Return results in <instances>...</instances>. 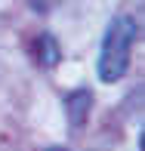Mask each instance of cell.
<instances>
[{"mask_svg":"<svg viewBox=\"0 0 145 151\" xmlns=\"http://www.w3.org/2000/svg\"><path fill=\"white\" fill-rule=\"evenodd\" d=\"M136 37H139V25L133 16H114L102 34L99 46V80L102 83H117L130 68V50H133Z\"/></svg>","mask_w":145,"mask_h":151,"instance_id":"obj_1","label":"cell"},{"mask_svg":"<svg viewBox=\"0 0 145 151\" xmlns=\"http://www.w3.org/2000/svg\"><path fill=\"white\" fill-rule=\"evenodd\" d=\"M62 105H65V114H68V120H71V127H84L89 108H93V93H87V90L65 93V102H62Z\"/></svg>","mask_w":145,"mask_h":151,"instance_id":"obj_2","label":"cell"},{"mask_svg":"<svg viewBox=\"0 0 145 151\" xmlns=\"http://www.w3.org/2000/svg\"><path fill=\"white\" fill-rule=\"evenodd\" d=\"M37 43H40V65H43V68H56V65H59V46H56V37L43 34Z\"/></svg>","mask_w":145,"mask_h":151,"instance_id":"obj_3","label":"cell"},{"mask_svg":"<svg viewBox=\"0 0 145 151\" xmlns=\"http://www.w3.org/2000/svg\"><path fill=\"white\" fill-rule=\"evenodd\" d=\"M46 151H68V148H62V145H53V148H46Z\"/></svg>","mask_w":145,"mask_h":151,"instance_id":"obj_4","label":"cell"}]
</instances>
